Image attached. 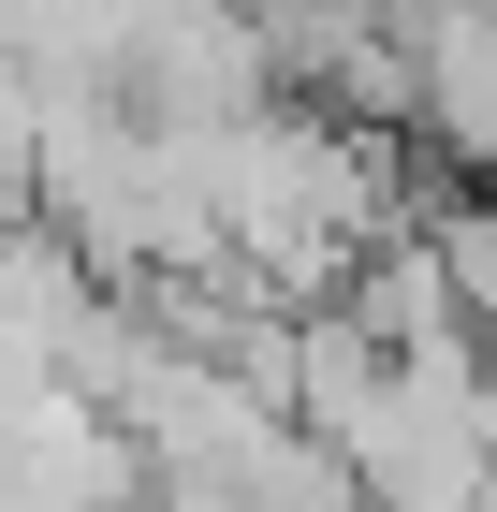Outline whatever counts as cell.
<instances>
[{"label": "cell", "mask_w": 497, "mask_h": 512, "mask_svg": "<svg viewBox=\"0 0 497 512\" xmlns=\"http://www.w3.org/2000/svg\"><path fill=\"white\" fill-rule=\"evenodd\" d=\"M424 249H439V278H454V322L497 352V205H424Z\"/></svg>", "instance_id": "cell-1"}]
</instances>
